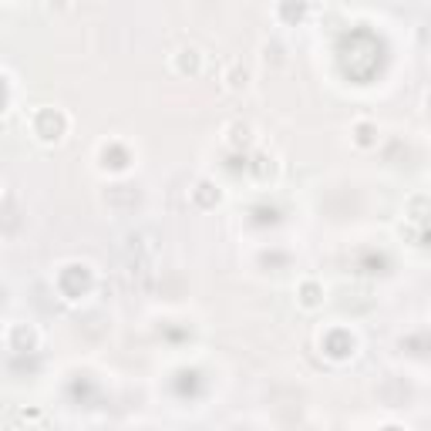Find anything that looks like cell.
I'll return each instance as SVG.
<instances>
[{
    "label": "cell",
    "instance_id": "cell-2",
    "mask_svg": "<svg viewBox=\"0 0 431 431\" xmlns=\"http://www.w3.org/2000/svg\"><path fill=\"white\" fill-rule=\"evenodd\" d=\"M10 347H14V351H34V347H37V330L17 324V327L10 330Z\"/></svg>",
    "mask_w": 431,
    "mask_h": 431
},
{
    "label": "cell",
    "instance_id": "cell-1",
    "mask_svg": "<svg viewBox=\"0 0 431 431\" xmlns=\"http://www.w3.org/2000/svg\"><path fill=\"white\" fill-rule=\"evenodd\" d=\"M253 142V128L246 125V122H232L226 125V145L229 149H246Z\"/></svg>",
    "mask_w": 431,
    "mask_h": 431
},
{
    "label": "cell",
    "instance_id": "cell-6",
    "mask_svg": "<svg viewBox=\"0 0 431 431\" xmlns=\"http://www.w3.org/2000/svg\"><path fill=\"white\" fill-rule=\"evenodd\" d=\"M68 3H71V0H48V7H51V10H64Z\"/></svg>",
    "mask_w": 431,
    "mask_h": 431
},
{
    "label": "cell",
    "instance_id": "cell-5",
    "mask_svg": "<svg viewBox=\"0 0 431 431\" xmlns=\"http://www.w3.org/2000/svg\"><path fill=\"white\" fill-rule=\"evenodd\" d=\"M304 293H306V297H304V304H306V306H313V304H317V297H313V293H317V283H306V286H304Z\"/></svg>",
    "mask_w": 431,
    "mask_h": 431
},
{
    "label": "cell",
    "instance_id": "cell-4",
    "mask_svg": "<svg viewBox=\"0 0 431 431\" xmlns=\"http://www.w3.org/2000/svg\"><path fill=\"white\" fill-rule=\"evenodd\" d=\"M246 81H250V75H246V68H232V75H229V88H232V91L246 88Z\"/></svg>",
    "mask_w": 431,
    "mask_h": 431
},
{
    "label": "cell",
    "instance_id": "cell-3",
    "mask_svg": "<svg viewBox=\"0 0 431 431\" xmlns=\"http://www.w3.org/2000/svg\"><path fill=\"white\" fill-rule=\"evenodd\" d=\"M199 64H203V54L196 51V48H182V51H178V71H182V75H196Z\"/></svg>",
    "mask_w": 431,
    "mask_h": 431
}]
</instances>
